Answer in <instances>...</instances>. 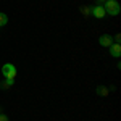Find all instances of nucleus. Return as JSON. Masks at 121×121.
I'll list each match as a JSON object with an SVG mask.
<instances>
[{"mask_svg":"<svg viewBox=\"0 0 121 121\" xmlns=\"http://www.w3.org/2000/svg\"><path fill=\"white\" fill-rule=\"evenodd\" d=\"M103 8H105V13L110 15V16H118L121 11V5L116 2V0H107L103 3Z\"/></svg>","mask_w":121,"mask_h":121,"instance_id":"1","label":"nucleus"},{"mask_svg":"<svg viewBox=\"0 0 121 121\" xmlns=\"http://www.w3.org/2000/svg\"><path fill=\"white\" fill-rule=\"evenodd\" d=\"M2 74L5 79H15L16 78V66L13 63H5L2 66Z\"/></svg>","mask_w":121,"mask_h":121,"instance_id":"2","label":"nucleus"},{"mask_svg":"<svg viewBox=\"0 0 121 121\" xmlns=\"http://www.w3.org/2000/svg\"><path fill=\"white\" fill-rule=\"evenodd\" d=\"M91 15H92V16H95V18H99V19H102L107 13H105L103 5H95V7H92V8H91Z\"/></svg>","mask_w":121,"mask_h":121,"instance_id":"3","label":"nucleus"},{"mask_svg":"<svg viewBox=\"0 0 121 121\" xmlns=\"http://www.w3.org/2000/svg\"><path fill=\"white\" fill-rule=\"evenodd\" d=\"M108 48H110V55H112L113 58H120L121 56V44H115V42H113Z\"/></svg>","mask_w":121,"mask_h":121,"instance_id":"4","label":"nucleus"},{"mask_svg":"<svg viewBox=\"0 0 121 121\" xmlns=\"http://www.w3.org/2000/svg\"><path fill=\"white\" fill-rule=\"evenodd\" d=\"M99 44H100L102 47H107V48H108V47L113 44V37H112V36H108V34H103V36L99 37Z\"/></svg>","mask_w":121,"mask_h":121,"instance_id":"5","label":"nucleus"},{"mask_svg":"<svg viewBox=\"0 0 121 121\" xmlns=\"http://www.w3.org/2000/svg\"><path fill=\"white\" fill-rule=\"evenodd\" d=\"M95 94L100 95V97H107V95L110 94V87H107V86H99L97 91H95Z\"/></svg>","mask_w":121,"mask_h":121,"instance_id":"6","label":"nucleus"},{"mask_svg":"<svg viewBox=\"0 0 121 121\" xmlns=\"http://www.w3.org/2000/svg\"><path fill=\"white\" fill-rule=\"evenodd\" d=\"M13 84H15V79H5L3 82L0 84V87H2L3 91H7V89H10V87H11Z\"/></svg>","mask_w":121,"mask_h":121,"instance_id":"7","label":"nucleus"},{"mask_svg":"<svg viewBox=\"0 0 121 121\" xmlns=\"http://www.w3.org/2000/svg\"><path fill=\"white\" fill-rule=\"evenodd\" d=\"M7 23H8V16H7L3 11H0V28L7 26Z\"/></svg>","mask_w":121,"mask_h":121,"instance_id":"8","label":"nucleus"},{"mask_svg":"<svg viewBox=\"0 0 121 121\" xmlns=\"http://www.w3.org/2000/svg\"><path fill=\"white\" fill-rule=\"evenodd\" d=\"M79 10H81V15H84V16H89L91 15V7L82 5V7H79Z\"/></svg>","mask_w":121,"mask_h":121,"instance_id":"9","label":"nucleus"},{"mask_svg":"<svg viewBox=\"0 0 121 121\" xmlns=\"http://www.w3.org/2000/svg\"><path fill=\"white\" fill-rule=\"evenodd\" d=\"M113 40H115V44H120V42H121V34H115Z\"/></svg>","mask_w":121,"mask_h":121,"instance_id":"10","label":"nucleus"},{"mask_svg":"<svg viewBox=\"0 0 121 121\" xmlns=\"http://www.w3.org/2000/svg\"><path fill=\"white\" fill-rule=\"evenodd\" d=\"M0 121H8V116L3 115V113H0Z\"/></svg>","mask_w":121,"mask_h":121,"instance_id":"11","label":"nucleus"},{"mask_svg":"<svg viewBox=\"0 0 121 121\" xmlns=\"http://www.w3.org/2000/svg\"><path fill=\"white\" fill-rule=\"evenodd\" d=\"M107 0H97V5H102V3H105Z\"/></svg>","mask_w":121,"mask_h":121,"instance_id":"12","label":"nucleus"}]
</instances>
